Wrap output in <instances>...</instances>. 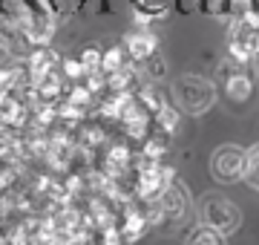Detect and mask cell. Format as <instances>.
I'll return each instance as SVG.
<instances>
[{
	"label": "cell",
	"instance_id": "7c38bea8",
	"mask_svg": "<svg viewBox=\"0 0 259 245\" xmlns=\"http://www.w3.org/2000/svg\"><path fill=\"white\" fill-rule=\"evenodd\" d=\"M156 121L161 124V130H170V133H173V130L179 127V113L173 110V107H167V104H164V107L156 113Z\"/></svg>",
	"mask_w": 259,
	"mask_h": 245
},
{
	"label": "cell",
	"instance_id": "6da1fadb",
	"mask_svg": "<svg viewBox=\"0 0 259 245\" xmlns=\"http://www.w3.org/2000/svg\"><path fill=\"white\" fill-rule=\"evenodd\" d=\"M196 214H199V222L213 231H219V234H233V231H239L242 225V211L236 208V202H231L228 196L222 193H204L199 199V205H196Z\"/></svg>",
	"mask_w": 259,
	"mask_h": 245
},
{
	"label": "cell",
	"instance_id": "52a82bcc",
	"mask_svg": "<svg viewBox=\"0 0 259 245\" xmlns=\"http://www.w3.org/2000/svg\"><path fill=\"white\" fill-rule=\"evenodd\" d=\"M250 90H253V84H250V78L245 75L242 69L231 72V69L225 66V93L231 95L233 101H248V98H250Z\"/></svg>",
	"mask_w": 259,
	"mask_h": 245
},
{
	"label": "cell",
	"instance_id": "ba28073f",
	"mask_svg": "<svg viewBox=\"0 0 259 245\" xmlns=\"http://www.w3.org/2000/svg\"><path fill=\"white\" fill-rule=\"evenodd\" d=\"M133 9L139 12V20H153L170 9V0H133Z\"/></svg>",
	"mask_w": 259,
	"mask_h": 245
},
{
	"label": "cell",
	"instance_id": "7a4b0ae2",
	"mask_svg": "<svg viewBox=\"0 0 259 245\" xmlns=\"http://www.w3.org/2000/svg\"><path fill=\"white\" fill-rule=\"evenodd\" d=\"M173 98L185 113L202 115L216 104V87L204 75H182L173 84Z\"/></svg>",
	"mask_w": 259,
	"mask_h": 245
},
{
	"label": "cell",
	"instance_id": "8992f818",
	"mask_svg": "<svg viewBox=\"0 0 259 245\" xmlns=\"http://www.w3.org/2000/svg\"><path fill=\"white\" fill-rule=\"evenodd\" d=\"M161 208L167 211V217L173 222H179L187 214V190L182 185H176V182L173 185L167 182V188L161 190Z\"/></svg>",
	"mask_w": 259,
	"mask_h": 245
},
{
	"label": "cell",
	"instance_id": "9a60e30c",
	"mask_svg": "<svg viewBox=\"0 0 259 245\" xmlns=\"http://www.w3.org/2000/svg\"><path fill=\"white\" fill-rule=\"evenodd\" d=\"M9 49H6V44H3V40H0V64H6V61H9Z\"/></svg>",
	"mask_w": 259,
	"mask_h": 245
},
{
	"label": "cell",
	"instance_id": "277c9868",
	"mask_svg": "<svg viewBox=\"0 0 259 245\" xmlns=\"http://www.w3.org/2000/svg\"><path fill=\"white\" fill-rule=\"evenodd\" d=\"M245 165H248V150H242L236 144H222L210 156V173L222 185H233V182L245 179Z\"/></svg>",
	"mask_w": 259,
	"mask_h": 245
},
{
	"label": "cell",
	"instance_id": "4fadbf2b",
	"mask_svg": "<svg viewBox=\"0 0 259 245\" xmlns=\"http://www.w3.org/2000/svg\"><path fill=\"white\" fill-rule=\"evenodd\" d=\"M101 49H95V47H90V49H83V55H81V64H83V69L87 72H95V69H101Z\"/></svg>",
	"mask_w": 259,
	"mask_h": 245
},
{
	"label": "cell",
	"instance_id": "3957f363",
	"mask_svg": "<svg viewBox=\"0 0 259 245\" xmlns=\"http://www.w3.org/2000/svg\"><path fill=\"white\" fill-rule=\"evenodd\" d=\"M228 47H231V58L236 64H248L259 55V12H250L245 18H233Z\"/></svg>",
	"mask_w": 259,
	"mask_h": 245
},
{
	"label": "cell",
	"instance_id": "5bb4252c",
	"mask_svg": "<svg viewBox=\"0 0 259 245\" xmlns=\"http://www.w3.org/2000/svg\"><path fill=\"white\" fill-rule=\"evenodd\" d=\"M139 231H141V219H130V225H127V231H124V234H127V239H136V236H139Z\"/></svg>",
	"mask_w": 259,
	"mask_h": 245
},
{
	"label": "cell",
	"instance_id": "30bf717a",
	"mask_svg": "<svg viewBox=\"0 0 259 245\" xmlns=\"http://www.w3.org/2000/svg\"><path fill=\"white\" fill-rule=\"evenodd\" d=\"M245 182L253 190H259V142L248 150V165H245Z\"/></svg>",
	"mask_w": 259,
	"mask_h": 245
},
{
	"label": "cell",
	"instance_id": "8fae6325",
	"mask_svg": "<svg viewBox=\"0 0 259 245\" xmlns=\"http://www.w3.org/2000/svg\"><path fill=\"white\" fill-rule=\"evenodd\" d=\"M259 0H228V12H231L233 18H245L250 12H259Z\"/></svg>",
	"mask_w": 259,
	"mask_h": 245
},
{
	"label": "cell",
	"instance_id": "5b68a950",
	"mask_svg": "<svg viewBox=\"0 0 259 245\" xmlns=\"http://www.w3.org/2000/svg\"><path fill=\"white\" fill-rule=\"evenodd\" d=\"M124 47H127L130 58H133L136 64H144L150 55H156L158 40H156L153 32H147V29H136V32H130L127 38H124Z\"/></svg>",
	"mask_w": 259,
	"mask_h": 245
},
{
	"label": "cell",
	"instance_id": "9c48e42d",
	"mask_svg": "<svg viewBox=\"0 0 259 245\" xmlns=\"http://www.w3.org/2000/svg\"><path fill=\"white\" fill-rule=\"evenodd\" d=\"M187 245H225V234H219V231H213V228H207V225H199L193 234H190Z\"/></svg>",
	"mask_w": 259,
	"mask_h": 245
}]
</instances>
